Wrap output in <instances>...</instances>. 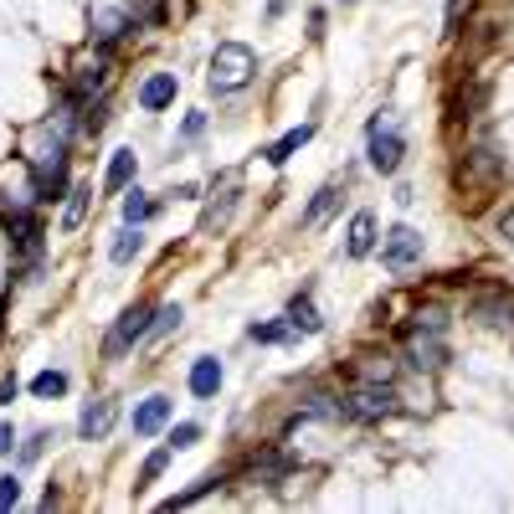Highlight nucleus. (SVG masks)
Instances as JSON below:
<instances>
[{"label":"nucleus","mask_w":514,"mask_h":514,"mask_svg":"<svg viewBox=\"0 0 514 514\" xmlns=\"http://www.w3.org/2000/svg\"><path fill=\"white\" fill-rule=\"evenodd\" d=\"M252 72H257V52L242 47V42H222L211 57V93H237L252 83Z\"/></svg>","instance_id":"f257e3e1"},{"label":"nucleus","mask_w":514,"mask_h":514,"mask_svg":"<svg viewBox=\"0 0 514 514\" xmlns=\"http://www.w3.org/2000/svg\"><path fill=\"white\" fill-rule=\"evenodd\" d=\"M407 355H412V365H427V371L443 365L448 345H443V314H437V309L417 314V324L407 329Z\"/></svg>","instance_id":"f03ea898"},{"label":"nucleus","mask_w":514,"mask_h":514,"mask_svg":"<svg viewBox=\"0 0 514 514\" xmlns=\"http://www.w3.org/2000/svg\"><path fill=\"white\" fill-rule=\"evenodd\" d=\"M365 155H371V165L381 175H396L401 155H407V139H401L396 119H371V139H365Z\"/></svg>","instance_id":"7ed1b4c3"},{"label":"nucleus","mask_w":514,"mask_h":514,"mask_svg":"<svg viewBox=\"0 0 514 514\" xmlns=\"http://www.w3.org/2000/svg\"><path fill=\"white\" fill-rule=\"evenodd\" d=\"M422 232L417 227H391L386 232V242H381V263L391 268V273H407V268H417L422 263Z\"/></svg>","instance_id":"20e7f679"},{"label":"nucleus","mask_w":514,"mask_h":514,"mask_svg":"<svg viewBox=\"0 0 514 514\" xmlns=\"http://www.w3.org/2000/svg\"><path fill=\"white\" fill-rule=\"evenodd\" d=\"M345 412L360 417V422H376L391 412V381H360L350 396H345Z\"/></svg>","instance_id":"39448f33"},{"label":"nucleus","mask_w":514,"mask_h":514,"mask_svg":"<svg viewBox=\"0 0 514 514\" xmlns=\"http://www.w3.org/2000/svg\"><path fill=\"white\" fill-rule=\"evenodd\" d=\"M144 335H150V309H144V304H134V309H124L119 314V324H114V335H108V355H124L134 340H144Z\"/></svg>","instance_id":"423d86ee"},{"label":"nucleus","mask_w":514,"mask_h":514,"mask_svg":"<svg viewBox=\"0 0 514 514\" xmlns=\"http://www.w3.org/2000/svg\"><path fill=\"white\" fill-rule=\"evenodd\" d=\"M108 83V57L98 52V57H83L78 67H72V98H78V103H93V93Z\"/></svg>","instance_id":"0eeeda50"},{"label":"nucleus","mask_w":514,"mask_h":514,"mask_svg":"<svg viewBox=\"0 0 514 514\" xmlns=\"http://www.w3.org/2000/svg\"><path fill=\"white\" fill-rule=\"evenodd\" d=\"M175 72H150V78H144L139 83V108H150V114H155V108H170L175 103Z\"/></svg>","instance_id":"6e6552de"},{"label":"nucleus","mask_w":514,"mask_h":514,"mask_svg":"<svg viewBox=\"0 0 514 514\" xmlns=\"http://www.w3.org/2000/svg\"><path fill=\"white\" fill-rule=\"evenodd\" d=\"M345 252H350V257H371V252H376V216H371V211H355V216H350Z\"/></svg>","instance_id":"1a4fd4ad"},{"label":"nucleus","mask_w":514,"mask_h":514,"mask_svg":"<svg viewBox=\"0 0 514 514\" xmlns=\"http://www.w3.org/2000/svg\"><path fill=\"white\" fill-rule=\"evenodd\" d=\"M165 422H170V396H150V401H139V407H134V432L139 437H155Z\"/></svg>","instance_id":"9d476101"},{"label":"nucleus","mask_w":514,"mask_h":514,"mask_svg":"<svg viewBox=\"0 0 514 514\" xmlns=\"http://www.w3.org/2000/svg\"><path fill=\"white\" fill-rule=\"evenodd\" d=\"M108 427H114V401H88L83 417H78V437L98 443V437H108Z\"/></svg>","instance_id":"9b49d317"},{"label":"nucleus","mask_w":514,"mask_h":514,"mask_svg":"<svg viewBox=\"0 0 514 514\" xmlns=\"http://www.w3.org/2000/svg\"><path fill=\"white\" fill-rule=\"evenodd\" d=\"M88 26H93V36L108 47V42H119L124 31H134V21H129V11H108V6H98L93 16H88Z\"/></svg>","instance_id":"f8f14e48"},{"label":"nucleus","mask_w":514,"mask_h":514,"mask_svg":"<svg viewBox=\"0 0 514 514\" xmlns=\"http://www.w3.org/2000/svg\"><path fill=\"white\" fill-rule=\"evenodd\" d=\"M191 391H196L201 401H211L216 391H222V360H211V355H201V360L191 365Z\"/></svg>","instance_id":"ddd939ff"},{"label":"nucleus","mask_w":514,"mask_h":514,"mask_svg":"<svg viewBox=\"0 0 514 514\" xmlns=\"http://www.w3.org/2000/svg\"><path fill=\"white\" fill-rule=\"evenodd\" d=\"M134 170H139L134 150H114V160H108V175H103V186H108V191H124L129 180H134Z\"/></svg>","instance_id":"4468645a"},{"label":"nucleus","mask_w":514,"mask_h":514,"mask_svg":"<svg viewBox=\"0 0 514 514\" xmlns=\"http://www.w3.org/2000/svg\"><path fill=\"white\" fill-rule=\"evenodd\" d=\"M88 201H93V191H88V186H72V191H67V206H62V232H78V227H83Z\"/></svg>","instance_id":"2eb2a0df"},{"label":"nucleus","mask_w":514,"mask_h":514,"mask_svg":"<svg viewBox=\"0 0 514 514\" xmlns=\"http://www.w3.org/2000/svg\"><path fill=\"white\" fill-rule=\"evenodd\" d=\"M309 139H314V124H299V129H288V134H283V139L273 144V150H268V160H273V165H283V160H288L293 150H304Z\"/></svg>","instance_id":"dca6fc26"},{"label":"nucleus","mask_w":514,"mask_h":514,"mask_svg":"<svg viewBox=\"0 0 514 514\" xmlns=\"http://www.w3.org/2000/svg\"><path fill=\"white\" fill-rule=\"evenodd\" d=\"M139 247H144V232L124 222V232L114 237V247H108V257H114V263H129V257H139Z\"/></svg>","instance_id":"f3484780"},{"label":"nucleus","mask_w":514,"mask_h":514,"mask_svg":"<svg viewBox=\"0 0 514 514\" xmlns=\"http://www.w3.org/2000/svg\"><path fill=\"white\" fill-rule=\"evenodd\" d=\"M335 201H340V191L335 186H319L314 191V201H309V211H304V227H319L329 211H335Z\"/></svg>","instance_id":"a211bd4d"},{"label":"nucleus","mask_w":514,"mask_h":514,"mask_svg":"<svg viewBox=\"0 0 514 514\" xmlns=\"http://www.w3.org/2000/svg\"><path fill=\"white\" fill-rule=\"evenodd\" d=\"M150 211H155V201L144 196V191H129V196H124V222H129V227H144V222H150Z\"/></svg>","instance_id":"6ab92c4d"},{"label":"nucleus","mask_w":514,"mask_h":514,"mask_svg":"<svg viewBox=\"0 0 514 514\" xmlns=\"http://www.w3.org/2000/svg\"><path fill=\"white\" fill-rule=\"evenodd\" d=\"M396 365L386 355H360V381H391Z\"/></svg>","instance_id":"aec40b11"},{"label":"nucleus","mask_w":514,"mask_h":514,"mask_svg":"<svg viewBox=\"0 0 514 514\" xmlns=\"http://www.w3.org/2000/svg\"><path fill=\"white\" fill-rule=\"evenodd\" d=\"M288 324H293V329H304V335H314V329H319V314H314V304H309V299H299V304L288 309Z\"/></svg>","instance_id":"412c9836"},{"label":"nucleus","mask_w":514,"mask_h":514,"mask_svg":"<svg viewBox=\"0 0 514 514\" xmlns=\"http://www.w3.org/2000/svg\"><path fill=\"white\" fill-rule=\"evenodd\" d=\"M211 489H222V479H216V473H206V479H196V489L175 494V499H170V509H186V504H196V499H201V494H211Z\"/></svg>","instance_id":"4be33fe9"},{"label":"nucleus","mask_w":514,"mask_h":514,"mask_svg":"<svg viewBox=\"0 0 514 514\" xmlns=\"http://www.w3.org/2000/svg\"><path fill=\"white\" fill-rule=\"evenodd\" d=\"M180 319H186V309H180V304H165V309L155 314V324H150V335H155V340H160V335H170V329H175Z\"/></svg>","instance_id":"5701e85b"},{"label":"nucleus","mask_w":514,"mask_h":514,"mask_svg":"<svg viewBox=\"0 0 514 514\" xmlns=\"http://www.w3.org/2000/svg\"><path fill=\"white\" fill-rule=\"evenodd\" d=\"M31 391H36V396H62V391H67V376H62V371H42V376L31 381Z\"/></svg>","instance_id":"b1692460"},{"label":"nucleus","mask_w":514,"mask_h":514,"mask_svg":"<svg viewBox=\"0 0 514 514\" xmlns=\"http://www.w3.org/2000/svg\"><path fill=\"white\" fill-rule=\"evenodd\" d=\"M479 319H484V324H514V304H509V299H504V304H499V299H494V304H479Z\"/></svg>","instance_id":"393cba45"},{"label":"nucleus","mask_w":514,"mask_h":514,"mask_svg":"<svg viewBox=\"0 0 514 514\" xmlns=\"http://www.w3.org/2000/svg\"><path fill=\"white\" fill-rule=\"evenodd\" d=\"M196 437H201V427H196V422H180V427L170 432V448H191Z\"/></svg>","instance_id":"a878e982"},{"label":"nucleus","mask_w":514,"mask_h":514,"mask_svg":"<svg viewBox=\"0 0 514 514\" xmlns=\"http://www.w3.org/2000/svg\"><path fill=\"white\" fill-rule=\"evenodd\" d=\"M170 453H175V448H160V453H150V463H144V484H150V479H160V473H165V463H170Z\"/></svg>","instance_id":"bb28decb"},{"label":"nucleus","mask_w":514,"mask_h":514,"mask_svg":"<svg viewBox=\"0 0 514 514\" xmlns=\"http://www.w3.org/2000/svg\"><path fill=\"white\" fill-rule=\"evenodd\" d=\"M21 504V484L16 479H0V509H16Z\"/></svg>","instance_id":"cd10ccee"},{"label":"nucleus","mask_w":514,"mask_h":514,"mask_svg":"<svg viewBox=\"0 0 514 514\" xmlns=\"http://www.w3.org/2000/svg\"><path fill=\"white\" fill-rule=\"evenodd\" d=\"M11 448H16V432H11V427H0V453H11Z\"/></svg>","instance_id":"c85d7f7f"},{"label":"nucleus","mask_w":514,"mask_h":514,"mask_svg":"<svg viewBox=\"0 0 514 514\" xmlns=\"http://www.w3.org/2000/svg\"><path fill=\"white\" fill-rule=\"evenodd\" d=\"M499 232H504V237H509V247H514V211H509L504 222H499Z\"/></svg>","instance_id":"c756f323"}]
</instances>
